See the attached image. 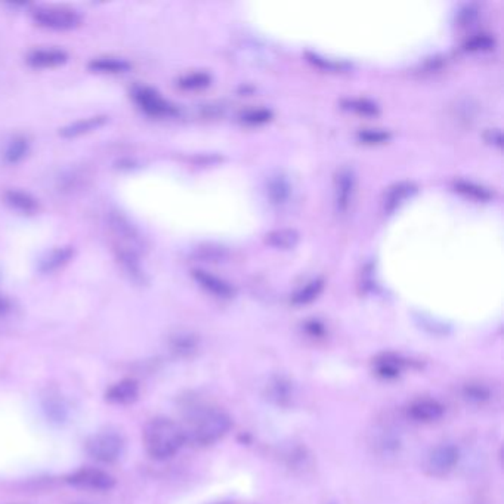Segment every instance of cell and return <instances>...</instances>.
<instances>
[{"instance_id": "obj_26", "label": "cell", "mask_w": 504, "mask_h": 504, "mask_svg": "<svg viewBox=\"0 0 504 504\" xmlns=\"http://www.w3.org/2000/svg\"><path fill=\"white\" fill-rule=\"evenodd\" d=\"M344 107L352 111H357L360 114H365V115H373L379 111L376 103H373L372 101L368 99H361V98H352V99H345Z\"/></svg>"}, {"instance_id": "obj_35", "label": "cell", "mask_w": 504, "mask_h": 504, "mask_svg": "<svg viewBox=\"0 0 504 504\" xmlns=\"http://www.w3.org/2000/svg\"><path fill=\"white\" fill-rule=\"evenodd\" d=\"M486 141L500 146L501 145V133H500V130H496V129L494 130H488Z\"/></svg>"}, {"instance_id": "obj_19", "label": "cell", "mask_w": 504, "mask_h": 504, "mask_svg": "<svg viewBox=\"0 0 504 504\" xmlns=\"http://www.w3.org/2000/svg\"><path fill=\"white\" fill-rule=\"evenodd\" d=\"M103 123H106V117L83 118V120H79V122H76L74 125L65 127L61 133H63V137H65V138H74V137L83 135V133L95 130V129H98L99 126H102Z\"/></svg>"}, {"instance_id": "obj_25", "label": "cell", "mask_w": 504, "mask_h": 504, "mask_svg": "<svg viewBox=\"0 0 504 504\" xmlns=\"http://www.w3.org/2000/svg\"><path fill=\"white\" fill-rule=\"evenodd\" d=\"M496 40L490 34H477L466 40L465 49L470 52H479V51H491L494 48Z\"/></svg>"}, {"instance_id": "obj_11", "label": "cell", "mask_w": 504, "mask_h": 504, "mask_svg": "<svg viewBox=\"0 0 504 504\" xmlns=\"http://www.w3.org/2000/svg\"><path fill=\"white\" fill-rule=\"evenodd\" d=\"M68 55L61 49H36L28 55V64L36 68H53L67 63Z\"/></svg>"}, {"instance_id": "obj_23", "label": "cell", "mask_w": 504, "mask_h": 504, "mask_svg": "<svg viewBox=\"0 0 504 504\" xmlns=\"http://www.w3.org/2000/svg\"><path fill=\"white\" fill-rule=\"evenodd\" d=\"M73 255V250L70 247H63V248H56L53 250L52 253L43 260L42 263V270L44 272H51L56 268H59V266L64 265L67 260H70Z\"/></svg>"}, {"instance_id": "obj_3", "label": "cell", "mask_w": 504, "mask_h": 504, "mask_svg": "<svg viewBox=\"0 0 504 504\" xmlns=\"http://www.w3.org/2000/svg\"><path fill=\"white\" fill-rule=\"evenodd\" d=\"M86 453L94 460L101 463H114L125 453V439L113 431H101L94 434L84 443Z\"/></svg>"}, {"instance_id": "obj_1", "label": "cell", "mask_w": 504, "mask_h": 504, "mask_svg": "<svg viewBox=\"0 0 504 504\" xmlns=\"http://www.w3.org/2000/svg\"><path fill=\"white\" fill-rule=\"evenodd\" d=\"M231 429L228 414L216 407H197L191 410L182 427L185 441L197 447H207L224 438Z\"/></svg>"}, {"instance_id": "obj_22", "label": "cell", "mask_w": 504, "mask_h": 504, "mask_svg": "<svg viewBox=\"0 0 504 504\" xmlns=\"http://www.w3.org/2000/svg\"><path fill=\"white\" fill-rule=\"evenodd\" d=\"M454 189L457 192H462L463 196H466L469 199L482 200V201L491 199V192L488 191L486 188L473 184V182H467V181H455L454 182Z\"/></svg>"}, {"instance_id": "obj_6", "label": "cell", "mask_w": 504, "mask_h": 504, "mask_svg": "<svg viewBox=\"0 0 504 504\" xmlns=\"http://www.w3.org/2000/svg\"><path fill=\"white\" fill-rule=\"evenodd\" d=\"M67 482L91 491H108L115 485L114 478L99 469H79L67 477Z\"/></svg>"}, {"instance_id": "obj_18", "label": "cell", "mask_w": 504, "mask_h": 504, "mask_svg": "<svg viewBox=\"0 0 504 504\" xmlns=\"http://www.w3.org/2000/svg\"><path fill=\"white\" fill-rule=\"evenodd\" d=\"M463 398L472 404H484L491 399V389L482 382H470L465 384Z\"/></svg>"}, {"instance_id": "obj_5", "label": "cell", "mask_w": 504, "mask_h": 504, "mask_svg": "<svg viewBox=\"0 0 504 504\" xmlns=\"http://www.w3.org/2000/svg\"><path fill=\"white\" fill-rule=\"evenodd\" d=\"M458 450L451 443H442L427 454L424 469L431 477H447L458 463Z\"/></svg>"}, {"instance_id": "obj_24", "label": "cell", "mask_w": 504, "mask_h": 504, "mask_svg": "<svg viewBox=\"0 0 504 504\" xmlns=\"http://www.w3.org/2000/svg\"><path fill=\"white\" fill-rule=\"evenodd\" d=\"M322 290V281L321 279H313L309 283L301 289L298 293L293 296V302L302 305V303H308L310 301H314L317 296L320 294V291Z\"/></svg>"}, {"instance_id": "obj_33", "label": "cell", "mask_w": 504, "mask_h": 504, "mask_svg": "<svg viewBox=\"0 0 504 504\" xmlns=\"http://www.w3.org/2000/svg\"><path fill=\"white\" fill-rule=\"evenodd\" d=\"M308 56L310 58V61H313L314 64L320 65V67H324L327 70H342V68H346V64H342V63H334V61H327V59H324L318 55H310L308 53Z\"/></svg>"}, {"instance_id": "obj_15", "label": "cell", "mask_w": 504, "mask_h": 504, "mask_svg": "<svg viewBox=\"0 0 504 504\" xmlns=\"http://www.w3.org/2000/svg\"><path fill=\"white\" fill-rule=\"evenodd\" d=\"M5 200L6 203L12 207V209L23 212V213H34L37 210V201L27 194L24 191H18V189H11L5 194Z\"/></svg>"}, {"instance_id": "obj_31", "label": "cell", "mask_w": 504, "mask_h": 504, "mask_svg": "<svg viewBox=\"0 0 504 504\" xmlns=\"http://www.w3.org/2000/svg\"><path fill=\"white\" fill-rule=\"evenodd\" d=\"M389 133L384 130H379V129H368V130H363L358 133V138L367 144H380L389 139Z\"/></svg>"}, {"instance_id": "obj_20", "label": "cell", "mask_w": 504, "mask_h": 504, "mask_svg": "<svg viewBox=\"0 0 504 504\" xmlns=\"http://www.w3.org/2000/svg\"><path fill=\"white\" fill-rule=\"evenodd\" d=\"M266 241L277 248H293L299 241V234L294 229H277L266 235Z\"/></svg>"}, {"instance_id": "obj_27", "label": "cell", "mask_w": 504, "mask_h": 504, "mask_svg": "<svg viewBox=\"0 0 504 504\" xmlns=\"http://www.w3.org/2000/svg\"><path fill=\"white\" fill-rule=\"evenodd\" d=\"M210 83V76L207 73L197 71L189 73L182 79H179V86L184 89H201Z\"/></svg>"}, {"instance_id": "obj_10", "label": "cell", "mask_w": 504, "mask_h": 504, "mask_svg": "<svg viewBox=\"0 0 504 504\" xmlns=\"http://www.w3.org/2000/svg\"><path fill=\"white\" fill-rule=\"evenodd\" d=\"M139 396V386L135 380L125 379L114 383L107 391L106 399L114 405H129L135 403Z\"/></svg>"}, {"instance_id": "obj_28", "label": "cell", "mask_w": 504, "mask_h": 504, "mask_svg": "<svg viewBox=\"0 0 504 504\" xmlns=\"http://www.w3.org/2000/svg\"><path fill=\"white\" fill-rule=\"evenodd\" d=\"M399 365H401V363H399V360H396L395 357H392V355H384L383 358L377 360L376 363L379 374L384 377L396 376L399 373Z\"/></svg>"}, {"instance_id": "obj_7", "label": "cell", "mask_w": 504, "mask_h": 504, "mask_svg": "<svg viewBox=\"0 0 504 504\" xmlns=\"http://www.w3.org/2000/svg\"><path fill=\"white\" fill-rule=\"evenodd\" d=\"M133 98H135L141 110L145 111L148 115L168 117L176 113V108L172 103L168 102L165 98H161L153 89L138 87L135 89V92H133Z\"/></svg>"}, {"instance_id": "obj_12", "label": "cell", "mask_w": 504, "mask_h": 504, "mask_svg": "<svg viewBox=\"0 0 504 504\" xmlns=\"http://www.w3.org/2000/svg\"><path fill=\"white\" fill-rule=\"evenodd\" d=\"M416 192V185L411 182H398L392 185L383 197V206L386 212H393L398 206H401L411 194Z\"/></svg>"}, {"instance_id": "obj_32", "label": "cell", "mask_w": 504, "mask_h": 504, "mask_svg": "<svg viewBox=\"0 0 504 504\" xmlns=\"http://www.w3.org/2000/svg\"><path fill=\"white\" fill-rule=\"evenodd\" d=\"M172 348L175 352H179V353L189 352L194 349V339H192L191 336H185V334L176 336L172 340Z\"/></svg>"}, {"instance_id": "obj_4", "label": "cell", "mask_w": 504, "mask_h": 504, "mask_svg": "<svg viewBox=\"0 0 504 504\" xmlns=\"http://www.w3.org/2000/svg\"><path fill=\"white\" fill-rule=\"evenodd\" d=\"M34 20L42 27L65 32V30H73L80 24V15L77 11L70 8H40L34 12Z\"/></svg>"}, {"instance_id": "obj_13", "label": "cell", "mask_w": 504, "mask_h": 504, "mask_svg": "<svg viewBox=\"0 0 504 504\" xmlns=\"http://www.w3.org/2000/svg\"><path fill=\"white\" fill-rule=\"evenodd\" d=\"M192 277L196 278V281L201 287H204L207 291H210L212 294L219 296V298H229L234 291L232 287L228 283H225L224 279H220L216 275H212L206 271H201V270L192 271Z\"/></svg>"}, {"instance_id": "obj_17", "label": "cell", "mask_w": 504, "mask_h": 504, "mask_svg": "<svg viewBox=\"0 0 504 504\" xmlns=\"http://www.w3.org/2000/svg\"><path fill=\"white\" fill-rule=\"evenodd\" d=\"M118 262L123 265L125 271L130 275V278L133 281H139L144 279V272L141 270V265L138 260V256L133 250H127V248H118Z\"/></svg>"}, {"instance_id": "obj_36", "label": "cell", "mask_w": 504, "mask_h": 504, "mask_svg": "<svg viewBox=\"0 0 504 504\" xmlns=\"http://www.w3.org/2000/svg\"><path fill=\"white\" fill-rule=\"evenodd\" d=\"M11 310V303L0 296V317H5Z\"/></svg>"}, {"instance_id": "obj_2", "label": "cell", "mask_w": 504, "mask_h": 504, "mask_svg": "<svg viewBox=\"0 0 504 504\" xmlns=\"http://www.w3.org/2000/svg\"><path fill=\"white\" fill-rule=\"evenodd\" d=\"M185 443L182 426L168 417H156L144 429V447L151 458L165 462L177 454Z\"/></svg>"}, {"instance_id": "obj_30", "label": "cell", "mask_w": 504, "mask_h": 504, "mask_svg": "<svg viewBox=\"0 0 504 504\" xmlns=\"http://www.w3.org/2000/svg\"><path fill=\"white\" fill-rule=\"evenodd\" d=\"M271 111L266 108H251V110H246L241 114V120L246 123H251V125H258V123H265L268 122L271 118Z\"/></svg>"}, {"instance_id": "obj_34", "label": "cell", "mask_w": 504, "mask_h": 504, "mask_svg": "<svg viewBox=\"0 0 504 504\" xmlns=\"http://www.w3.org/2000/svg\"><path fill=\"white\" fill-rule=\"evenodd\" d=\"M477 17H478L477 6L467 5L460 11V13H458V21H460L462 24H469V23H472L473 20H475Z\"/></svg>"}, {"instance_id": "obj_14", "label": "cell", "mask_w": 504, "mask_h": 504, "mask_svg": "<svg viewBox=\"0 0 504 504\" xmlns=\"http://www.w3.org/2000/svg\"><path fill=\"white\" fill-rule=\"evenodd\" d=\"M266 191H268V196L272 200L274 204H284L290 199L291 188L289 181L283 175H275L271 176L268 182H266Z\"/></svg>"}, {"instance_id": "obj_16", "label": "cell", "mask_w": 504, "mask_h": 504, "mask_svg": "<svg viewBox=\"0 0 504 504\" xmlns=\"http://www.w3.org/2000/svg\"><path fill=\"white\" fill-rule=\"evenodd\" d=\"M89 68L95 73L118 74V73H126L130 68V64L125 61V59H118V58H95L89 63Z\"/></svg>"}, {"instance_id": "obj_29", "label": "cell", "mask_w": 504, "mask_h": 504, "mask_svg": "<svg viewBox=\"0 0 504 504\" xmlns=\"http://www.w3.org/2000/svg\"><path fill=\"white\" fill-rule=\"evenodd\" d=\"M27 151H28L27 141L23 139V138L15 139V141L11 142V145L8 146V150H6V154H5L6 161L17 163L27 154Z\"/></svg>"}, {"instance_id": "obj_9", "label": "cell", "mask_w": 504, "mask_h": 504, "mask_svg": "<svg viewBox=\"0 0 504 504\" xmlns=\"http://www.w3.org/2000/svg\"><path fill=\"white\" fill-rule=\"evenodd\" d=\"M357 177L351 168H342L334 177V203L339 212H346L355 194Z\"/></svg>"}, {"instance_id": "obj_21", "label": "cell", "mask_w": 504, "mask_h": 504, "mask_svg": "<svg viewBox=\"0 0 504 504\" xmlns=\"http://www.w3.org/2000/svg\"><path fill=\"white\" fill-rule=\"evenodd\" d=\"M110 224L113 227V229L115 231V234H118L122 237V239L127 240L129 243L132 244H137L138 243V232L137 229L133 228L126 218H123L122 215H111L110 218Z\"/></svg>"}, {"instance_id": "obj_8", "label": "cell", "mask_w": 504, "mask_h": 504, "mask_svg": "<svg viewBox=\"0 0 504 504\" xmlns=\"http://www.w3.org/2000/svg\"><path fill=\"white\" fill-rule=\"evenodd\" d=\"M407 416L417 423H435L442 419L446 408L434 398H417L407 407Z\"/></svg>"}]
</instances>
